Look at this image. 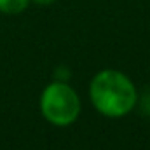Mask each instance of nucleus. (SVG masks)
Here are the masks:
<instances>
[{
	"label": "nucleus",
	"instance_id": "1",
	"mask_svg": "<svg viewBox=\"0 0 150 150\" xmlns=\"http://www.w3.org/2000/svg\"><path fill=\"white\" fill-rule=\"evenodd\" d=\"M89 98L93 107L105 117H124L138 101L133 80L119 70H101L89 84Z\"/></svg>",
	"mask_w": 150,
	"mask_h": 150
},
{
	"label": "nucleus",
	"instance_id": "2",
	"mask_svg": "<svg viewBox=\"0 0 150 150\" xmlns=\"http://www.w3.org/2000/svg\"><path fill=\"white\" fill-rule=\"evenodd\" d=\"M40 112L54 126H70L80 113L79 94L65 82H52L40 94Z\"/></svg>",
	"mask_w": 150,
	"mask_h": 150
},
{
	"label": "nucleus",
	"instance_id": "3",
	"mask_svg": "<svg viewBox=\"0 0 150 150\" xmlns=\"http://www.w3.org/2000/svg\"><path fill=\"white\" fill-rule=\"evenodd\" d=\"M30 0H0V12L4 14H19L28 7Z\"/></svg>",
	"mask_w": 150,
	"mask_h": 150
},
{
	"label": "nucleus",
	"instance_id": "4",
	"mask_svg": "<svg viewBox=\"0 0 150 150\" xmlns=\"http://www.w3.org/2000/svg\"><path fill=\"white\" fill-rule=\"evenodd\" d=\"M32 2H35L37 5H51L54 0H32Z\"/></svg>",
	"mask_w": 150,
	"mask_h": 150
}]
</instances>
